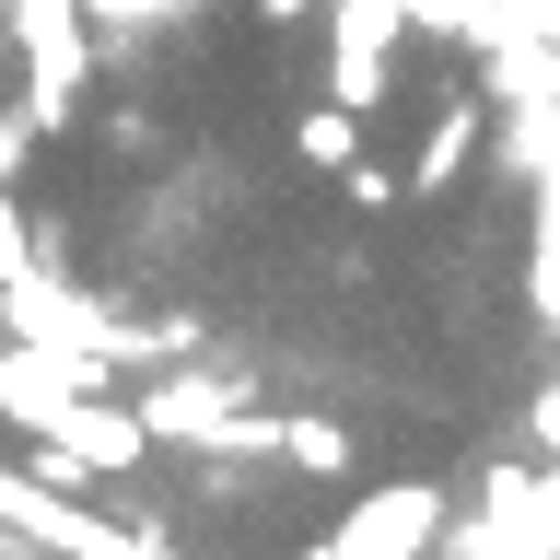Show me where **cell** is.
<instances>
[{"label": "cell", "mask_w": 560, "mask_h": 560, "mask_svg": "<svg viewBox=\"0 0 560 560\" xmlns=\"http://www.w3.org/2000/svg\"><path fill=\"white\" fill-rule=\"evenodd\" d=\"M362 117H374V105H339L327 82H315V94L292 105V164H315V175H350V164H362Z\"/></svg>", "instance_id": "2"}, {"label": "cell", "mask_w": 560, "mask_h": 560, "mask_svg": "<svg viewBox=\"0 0 560 560\" xmlns=\"http://www.w3.org/2000/svg\"><path fill=\"white\" fill-rule=\"evenodd\" d=\"M455 525V490L444 479H385V490H350V514L327 537H304L292 560H432Z\"/></svg>", "instance_id": "1"}]
</instances>
